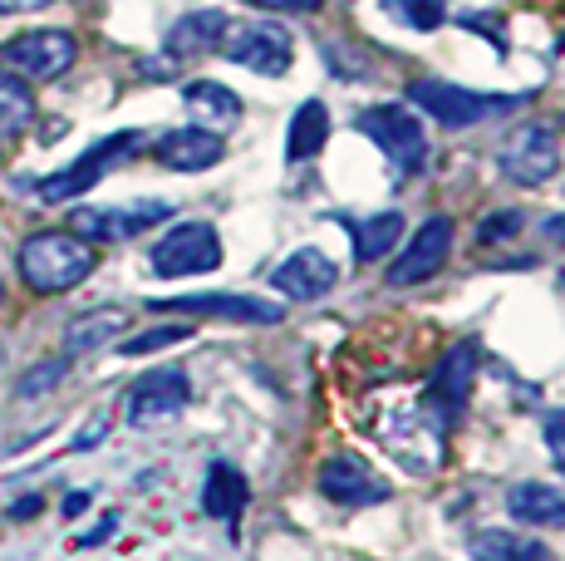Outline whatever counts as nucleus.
Returning <instances> with one entry per match:
<instances>
[{
    "mask_svg": "<svg viewBox=\"0 0 565 561\" xmlns=\"http://www.w3.org/2000/svg\"><path fill=\"white\" fill-rule=\"evenodd\" d=\"M162 218H172L168 202H134V208H84L70 218V232H79L84 242H128V236L148 232Z\"/></svg>",
    "mask_w": 565,
    "mask_h": 561,
    "instance_id": "nucleus-14",
    "label": "nucleus"
},
{
    "mask_svg": "<svg viewBox=\"0 0 565 561\" xmlns=\"http://www.w3.org/2000/svg\"><path fill=\"white\" fill-rule=\"evenodd\" d=\"M354 128L394 163L398 182L413 178V172L428 163V134H423V124L404 109V104H374V109H364L354 118Z\"/></svg>",
    "mask_w": 565,
    "mask_h": 561,
    "instance_id": "nucleus-3",
    "label": "nucleus"
},
{
    "mask_svg": "<svg viewBox=\"0 0 565 561\" xmlns=\"http://www.w3.org/2000/svg\"><path fill=\"white\" fill-rule=\"evenodd\" d=\"M458 25L477 30V35H487L507 55V25H502V15H477V10H467V15H458Z\"/></svg>",
    "mask_w": 565,
    "mask_h": 561,
    "instance_id": "nucleus-30",
    "label": "nucleus"
},
{
    "mask_svg": "<svg viewBox=\"0 0 565 561\" xmlns=\"http://www.w3.org/2000/svg\"><path fill=\"white\" fill-rule=\"evenodd\" d=\"M521 226H526V212H492V218L477 226V236H482V242H507Z\"/></svg>",
    "mask_w": 565,
    "mask_h": 561,
    "instance_id": "nucleus-29",
    "label": "nucleus"
},
{
    "mask_svg": "<svg viewBox=\"0 0 565 561\" xmlns=\"http://www.w3.org/2000/svg\"><path fill=\"white\" fill-rule=\"evenodd\" d=\"M222 55L232 64H242V70H252V74L280 80V74H290L296 50H290V35L276 25V20H252V25H232V30H226Z\"/></svg>",
    "mask_w": 565,
    "mask_h": 561,
    "instance_id": "nucleus-8",
    "label": "nucleus"
},
{
    "mask_svg": "<svg viewBox=\"0 0 565 561\" xmlns=\"http://www.w3.org/2000/svg\"><path fill=\"white\" fill-rule=\"evenodd\" d=\"M40 512V498H20L15 507H10V517H15V522H20V517H35Z\"/></svg>",
    "mask_w": 565,
    "mask_h": 561,
    "instance_id": "nucleus-38",
    "label": "nucleus"
},
{
    "mask_svg": "<svg viewBox=\"0 0 565 561\" xmlns=\"http://www.w3.org/2000/svg\"><path fill=\"white\" fill-rule=\"evenodd\" d=\"M546 448L556 458V468L565 473V409H551L546 414Z\"/></svg>",
    "mask_w": 565,
    "mask_h": 561,
    "instance_id": "nucleus-31",
    "label": "nucleus"
},
{
    "mask_svg": "<svg viewBox=\"0 0 565 561\" xmlns=\"http://www.w3.org/2000/svg\"><path fill=\"white\" fill-rule=\"evenodd\" d=\"M84 507H89V493H70V498H64V517H79Z\"/></svg>",
    "mask_w": 565,
    "mask_h": 561,
    "instance_id": "nucleus-37",
    "label": "nucleus"
},
{
    "mask_svg": "<svg viewBox=\"0 0 565 561\" xmlns=\"http://www.w3.org/2000/svg\"><path fill=\"white\" fill-rule=\"evenodd\" d=\"M276 290L280 296H296V300H320L334 290V280H340V266H334V256H324L320 246H300V252H290V262L276 266Z\"/></svg>",
    "mask_w": 565,
    "mask_h": 561,
    "instance_id": "nucleus-15",
    "label": "nucleus"
},
{
    "mask_svg": "<svg viewBox=\"0 0 565 561\" xmlns=\"http://www.w3.org/2000/svg\"><path fill=\"white\" fill-rule=\"evenodd\" d=\"M192 336V326H153V330H143V336H134V340H124L118 345V354H153V350H168V345H182Z\"/></svg>",
    "mask_w": 565,
    "mask_h": 561,
    "instance_id": "nucleus-27",
    "label": "nucleus"
},
{
    "mask_svg": "<svg viewBox=\"0 0 565 561\" xmlns=\"http://www.w3.org/2000/svg\"><path fill=\"white\" fill-rule=\"evenodd\" d=\"M35 118V94L15 70H0V138H15Z\"/></svg>",
    "mask_w": 565,
    "mask_h": 561,
    "instance_id": "nucleus-25",
    "label": "nucleus"
},
{
    "mask_svg": "<svg viewBox=\"0 0 565 561\" xmlns=\"http://www.w3.org/2000/svg\"><path fill=\"white\" fill-rule=\"evenodd\" d=\"M124 330H128V310H118V306L89 310V316H74L70 326H64V350L89 354V350H99L108 336H124Z\"/></svg>",
    "mask_w": 565,
    "mask_h": 561,
    "instance_id": "nucleus-24",
    "label": "nucleus"
},
{
    "mask_svg": "<svg viewBox=\"0 0 565 561\" xmlns=\"http://www.w3.org/2000/svg\"><path fill=\"white\" fill-rule=\"evenodd\" d=\"M477 380V340H458L443 350L438 370L428 374V390H423V414L438 419V428H452L467 409V394H472Z\"/></svg>",
    "mask_w": 565,
    "mask_h": 561,
    "instance_id": "nucleus-6",
    "label": "nucleus"
},
{
    "mask_svg": "<svg viewBox=\"0 0 565 561\" xmlns=\"http://www.w3.org/2000/svg\"><path fill=\"white\" fill-rule=\"evenodd\" d=\"M344 226L354 232V256L360 262H379L398 246L404 236V212H374V218H344Z\"/></svg>",
    "mask_w": 565,
    "mask_h": 561,
    "instance_id": "nucleus-23",
    "label": "nucleus"
},
{
    "mask_svg": "<svg viewBox=\"0 0 565 561\" xmlns=\"http://www.w3.org/2000/svg\"><path fill=\"white\" fill-rule=\"evenodd\" d=\"M324 138H330V109H324L320 99H306L290 118V134H286V158L290 163H310V158H320Z\"/></svg>",
    "mask_w": 565,
    "mask_h": 561,
    "instance_id": "nucleus-22",
    "label": "nucleus"
},
{
    "mask_svg": "<svg viewBox=\"0 0 565 561\" xmlns=\"http://www.w3.org/2000/svg\"><path fill=\"white\" fill-rule=\"evenodd\" d=\"M114 527H118V512H108L104 522L94 527V532H84V537H79V542H74V547H99V542H108V537H114Z\"/></svg>",
    "mask_w": 565,
    "mask_h": 561,
    "instance_id": "nucleus-34",
    "label": "nucleus"
},
{
    "mask_svg": "<svg viewBox=\"0 0 565 561\" xmlns=\"http://www.w3.org/2000/svg\"><path fill=\"white\" fill-rule=\"evenodd\" d=\"M60 374H64V360H45V364H35V370H30V380H20V384H15V394H20V399L45 394V390H54V384H60Z\"/></svg>",
    "mask_w": 565,
    "mask_h": 561,
    "instance_id": "nucleus-28",
    "label": "nucleus"
},
{
    "mask_svg": "<svg viewBox=\"0 0 565 561\" xmlns=\"http://www.w3.org/2000/svg\"><path fill=\"white\" fill-rule=\"evenodd\" d=\"M15 266L35 296H60V290H74L79 280H89L99 256H94V242H84L79 232H35L20 242Z\"/></svg>",
    "mask_w": 565,
    "mask_h": 561,
    "instance_id": "nucleus-1",
    "label": "nucleus"
},
{
    "mask_svg": "<svg viewBox=\"0 0 565 561\" xmlns=\"http://www.w3.org/2000/svg\"><path fill=\"white\" fill-rule=\"evenodd\" d=\"M497 168H502L512 182H521V188H541V182L556 178V168H561L556 134H551L546 124L512 128V134L502 138V148H497Z\"/></svg>",
    "mask_w": 565,
    "mask_h": 561,
    "instance_id": "nucleus-7",
    "label": "nucleus"
},
{
    "mask_svg": "<svg viewBox=\"0 0 565 561\" xmlns=\"http://www.w3.org/2000/svg\"><path fill=\"white\" fill-rule=\"evenodd\" d=\"M541 236H546V242H556V246H565V218H561V212H551V218L541 222Z\"/></svg>",
    "mask_w": 565,
    "mask_h": 561,
    "instance_id": "nucleus-36",
    "label": "nucleus"
},
{
    "mask_svg": "<svg viewBox=\"0 0 565 561\" xmlns=\"http://www.w3.org/2000/svg\"><path fill=\"white\" fill-rule=\"evenodd\" d=\"M226 30H232V15H226V10H192V15H182L178 25L168 30L162 50H168L172 60L216 55V50H222V40H226Z\"/></svg>",
    "mask_w": 565,
    "mask_h": 561,
    "instance_id": "nucleus-17",
    "label": "nucleus"
},
{
    "mask_svg": "<svg viewBox=\"0 0 565 561\" xmlns=\"http://www.w3.org/2000/svg\"><path fill=\"white\" fill-rule=\"evenodd\" d=\"M561 50H565V35H561Z\"/></svg>",
    "mask_w": 565,
    "mask_h": 561,
    "instance_id": "nucleus-41",
    "label": "nucleus"
},
{
    "mask_svg": "<svg viewBox=\"0 0 565 561\" xmlns=\"http://www.w3.org/2000/svg\"><path fill=\"white\" fill-rule=\"evenodd\" d=\"M408 99L423 114L438 118V124L472 128V124H487V118L521 109L526 94H482V89H462V84H448V80H418V84H408Z\"/></svg>",
    "mask_w": 565,
    "mask_h": 561,
    "instance_id": "nucleus-2",
    "label": "nucleus"
},
{
    "mask_svg": "<svg viewBox=\"0 0 565 561\" xmlns=\"http://www.w3.org/2000/svg\"><path fill=\"white\" fill-rule=\"evenodd\" d=\"M192 404V380L182 370H153L124 394V419L134 428H153L178 419Z\"/></svg>",
    "mask_w": 565,
    "mask_h": 561,
    "instance_id": "nucleus-10",
    "label": "nucleus"
},
{
    "mask_svg": "<svg viewBox=\"0 0 565 561\" xmlns=\"http://www.w3.org/2000/svg\"><path fill=\"white\" fill-rule=\"evenodd\" d=\"M448 256H452V218L438 212V218H428L408 236L404 256L388 266V286H423V280H433L448 266Z\"/></svg>",
    "mask_w": 565,
    "mask_h": 561,
    "instance_id": "nucleus-13",
    "label": "nucleus"
},
{
    "mask_svg": "<svg viewBox=\"0 0 565 561\" xmlns=\"http://www.w3.org/2000/svg\"><path fill=\"white\" fill-rule=\"evenodd\" d=\"M153 154H158V163L172 172H206L226 158V144L212 128H172V134H162L153 144Z\"/></svg>",
    "mask_w": 565,
    "mask_h": 561,
    "instance_id": "nucleus-16",
    "label": "nucleus"
},
{
    "mask_svg": "<svg viewBox=\"0 0 565 561\" xmlns=\"http://www.w3.org/2000/svg\"><path fill=\"white\" fill-rule=\"evenodd\" d=\"M315 488H320L330 502H340V507H374V502H388V483L379 478L374 468H369L360 453H350V448L330 453V458L320 463V478H315Z\"/></svg>",
    "mask_w": 565,
    "mask_h": 561,
    "instance_id": "nucleus-12",
    "label": "nucleus"
},
{
    "mask_svg": "<svg viewBox=\"0 0 565 561\" xmlns=\"http://www.w3.org/2000/svg\"><path fill=\"white\" fill-rule=\"evenodd\" d=\"M0 60L20 74V80H60L74 60H79V40L70 30H25V35L6 40Z\"/></svg>",
    "mask_w": 565,
    "mask_h": 561,
    "instance_id": "nucleus-9",
    "label": "nucleus"
},
{
    "mask_svg": "<svg viewBox=\"0 0 565 561\" xmlns=\"http://www.w3.org/2000/svg\"><path fill=\"white\" fill-rule=\"evenodd\" d=\"M507 512L526 527H565V493L551 483H516L507 493Z\"/></svg>",
    "mask_w": 565,
    "mask_h": 561,
    "instance_id": "nucleus-20",
    "label": "nucleus"
},
{
    "mask_svg": "<svg viewBox=\"0 0 565 561\" xmlns=\"http://www.w3.org/2000/svg\"><path fill=\"white\" fill-rule=\"evenodd\" d=\"M0 300H6V276H0Z\"/></svg>",
    "mask_w": 565,
    "mask_h": 561,
    "instance_id": "nucleus-40",
    "label": "nucleus"
},
{
    "mask_svg": "<svg viewBox=\"0 0 565 561\" xmlns=\"http://www.w3.org/2000/svg\"><path fill=\"white\" fill-rule=\"evenodd\" d=\"M153 310H178V316H206V320H246V326H280L286 310L276 300L236 296V290H198V296H168L153 300Z\"/></svg>",
    "mask_w": 565,
    "mask_h": 561,
    "instance_id": "nucleus-11",
    "label": "nucleus"
},
{
    "mask_svg": "<svg viewBox=\"0 0 565 561\" xmlns=\"http://www.w3.org/2000/svg\"><path fill=\"white\" fill-rule=\"evenodd\" d=\"M246 502H252V483H246L232 463H212V468H206V483H202L206 517H216L222 527H232V532H236V527H242Z\"/></svg>",
    "mask_w": 565,
    "mask_h": 561,
    "instance_id": "nucleus-18",
    "label": "nucleus"
},
{
    "mask_svg": "<svg viewBox=\"0 0 565 561\" xmlns=\"http://www.w3.org/2000/svg\"><path fill=\"white\" fill-rule=\"evenodd\" d=\"M153 276H202L222 266V236L212 222H178L153 242Z\"/></svg>",
    "mask_w": 565,
    "mask_h": 561,
    "instance_id": "nucleus-5",
    "label": "nucleus"
},
{
    "mask_svg": "<svg viewBox=\"0 0 565 561\" xmlns=\"http://www.w3.org/2000/svg\"><path fill=\"white\" fill-rule=\"evenodd\" d=\"M384 15L398 20V25H408V30L433 35V30L448 25V0H384Z\"/></svg>",
    "mask_w": 565,
    "mask_h": 561,
    "instance_id": "nucleus-26",
    "label": "nucleus"
},
{
    "mask_svg": "<svg viewBox=\"0 0 565 561\" xmlns=\"http://www.w3.org/2000/svg\"><path fill=\"white\" fill-rule=\"evenodd\" d=\"M108 438V414H94L89 424L74 434V444H70V453H84V448H94V444H104Z\"/></svg>",
    "mask_w": 565,
    "mask_h": 561,
    "instance_id": "nucleus-32",
    "label": "nucleus"
},
{
    "mask_svg": "<svg viewBox=\"0 0 565 561\" xmlns=\"http://www.w3.org/2000/svg\"><path fill=\"white\" fill-rule=\"evenodd\" d=\"M50 0H0V15H30V10H45Z\"/></svg>",
    "mask_w": 565,
    "mask_h": 561,
    "instance_id": "nucleus-35",
    "label": "nucleus"
},
{
    "mask_svg": "<svg viewBox=\"0 0 565 561\" xmlns=\"http://www.w3.org/2000/svg\"><path fill=\"white\" fill-rule=\"evenodd\" d=\"M138 154H143V134H138V128L108 134L89 148V154L74 158L70 168H60V172H50L45 182H35V192H40V202H70V198H79V192H89L104 172H114L118 163H128V158H138Z\"/></svg>",
    "mask_w": 565,
    "mask_h": 561,
    "instance_id": "nucleus-4",
    "label": "nucleus"
},
{
    "mask_svg": "<svg viewBox=\"0 0 565 561\" xmlns=\"http://www.w3.org/2000/svg\"><path fill=\"white\" fill-rule=\"evenodd\" d=\"M556 286H561V296H565V272H561V276H556Z\"/></svg>",
    "mask_w": 565,
    "mask_h": 561,
    "instance_id": "nucleus-39",
    "label": "nucleus"
},
{
    "mask_svg": "<svg viewBox=\"0 0 565 561\" xmlns=\"http://www.w3.org/2000/svg\"><path fill=\"white\" fill-rule=\"evenodd\" d=\"M182 104L198 118V128H212V134H226V128H236V118H242L236 89H226V84H216V80H192L188 89H182Z\"/></svg>",
    "mask_w": 565,
    "mask_h": 561,
    "instance_id": "nucleus-19",
    "label": "nucleus"
},
{
    "mask_svg": "<svg viewBox=\"0 0 565 561\" xmlns=\"http://www.w3.org/2000/svg\"><path fill=\"white\" fill-rule=\"evenodd\" d=\"M252 6H260V10H290V15H300V10H320L324 0H252Z\"/></svg>",
    "mask_w": 565,
    "mask_h": 561,
    "instance_id": "nucleus-33",
    "label": "nucleus"
},
{
    "mask_svg": "<svg viewBox=\"0 0 565 561\" xmlns=\"http://www.w3.org/2000/svg\"><path fill=\"white\" fill-rule=\"evenodd\" d=\"M467 552H472V561H556V552L546 542H536L526 532H502V527L472 532Z\"/></svg>",
    "mask_w": 565,
    "mask_h": 561,
    "instance_id": "nucleus-21",
    "label": "nucleus"
}]
</instances>
